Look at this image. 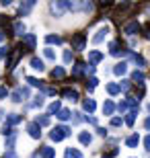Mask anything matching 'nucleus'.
<instances>
[{"mask_svg":"<svg viewBox=\"0 0 150 158\" xmlns=\"http://www.w3.org/2000/svg\"><path fill=\"white\" fill-rule=\"evenodd\" d=\"M70 134H72L70 127H66V125H58V127H54L52 131H49V138H52L54 142H62L64 138H68Z\"/></svg>","mask_w":150,"mask_h":158,"instance_id":"nucleus-1","label":"nucleus"},{"mask_svg":"<svg viewBox=\"0 0 150 158\" xmlns=\"http://www.w3.org/2000/svg\"><path fill=\"white\" fill-rule=\"evenodd\" d=\"M84 45H87V37L82 35V33H74L72 35V47H74L76 52H80V49H84Z\"/></svg>","mask_w":150,"mask_h":158,"instance_id":"nucleus-2","label":"nucleus"},{"mask_svg":"<svg viewBox=\"0 0 150 158\" xmlns=\"http://www.w3.org/2000/svg\"><path fill=\"white\" fill-rule=\"evenodd\" d=\"M140 29H142V27H140L138 21H132V23H127L126 27H123V33H126V35H136V33H140Z\"/></svg>","mask_w":150,"mask_h":158,"instance_id":"nucleus-3","label":"nucleus"},{"mask_svg":"<svg viewBox=\"0 0 150 158\" xmlns=\"http://www.w3.org/2000/svg\"><path fill=\"white\" fill-rule=\"evenodd\" d=\"M52 12L56 15V17H62L64 10H66V2H62V0H56V2H52Z\"/></svg>","mask_w":150,"mask_h":158,"instance_id":"nucleus-4","label":"nucleus"},{"mask_svg":"<svg viewBox=\"0 0 150 158\" xmlns=\"http://www.w3.org/2000/svg\"><path fill=\"white\" fill-rule=\"evenodd\" d=\"M27 131H29V135L33 138V140H39V138H41V127H39L35 121L27 125Z\"/></svg>","mask_w":150,"mask_h":158,"instance_id":"nucleus-5","label":"nucleus"},{"mask_svg":"<svg viewBox=\"0 0 150 158\" xmlns=\"http://www.w3.org/2000/svg\"><path fill=\"white\" fill-rule=\"evenodd\" d=\"M23 97H29V88H17V90L12 93V101H15V103H21Z\"/></svg>","mask_w":150,"mask_h":158,"instance_id":"nucleus-6","label":"nucleus"},{"mask_svg":"<svg viewBox=\"0 0 150 158\" xmlns=\"http://www.w3.org/2000/svg\"><path fill=\"white\" fill-rule=\"evenodd\" d=\"M21 49H17V52H12L11 56H8V62H6V68H8V70H12V68H15V64H17V60L21 58Z\"/></svg>","mask_w":150,"mask_h":158,"instance_id":"nucleus-7","label":"nucleus"},{"mask_svg":"<svg viewBox=\"0 0 150 158\" xmlns=\"http://www.w3.org/2000/svg\"><path fill=\"white\" fill-rule=\"evenodd\" d=\"M101 60H103V53H101V52H97V49H92V52H88V62H91V66L99 64Z\"/></svg>","mask_w":150,"mask_h":158,"instance_id":"nucleus-8","label":"nucleus"},{"mask_svg":"<svg viewBox=\"0 0 150 158\" xmlns=\"http://www.w3.org/2000/svg\"><path fill=\"white\" fill-rule=\"evenodd\" d=\"M62 94H64L68 101H72V103H76V101H78V93H76L74 88H64Z\"/></svg>","mask_w":150,"mask_h":158,"instance_id":"nucleus-9","label":"nucleus"},{"mask_svg":"<svg viewBox=\"0 0 150 158\" xmlns=\"http://www.w3.org/2000/svg\"><path fill=\"white\" fill-rule=\"evenodd\" d=\"M107 33H109V29H107V27H101V29L97 31V35L92 37V43H95V45H97V43H101V41L105 39V35H107Z\"/></svg>","mask_w":150,"mask_h":158,"instance_id":"nucleus-10","label":"nucleus"},{"mask_svg":"<svg viewBox=\"0 0 150 158\" xmlns=\"http://www.w3.org/2000/svg\"><path fill=\"white\" fill-rule=\"evenodd\" d=\"M33 6H35V2H33V0H29V2H23V4L19 6V15H23V17H25V15H29Z\"/></svg>","mask_w":150,"mask_h":158,"instance_id":"nucleus-11","label":"nucleus"},{"mask_svg":"<svg viewBox=\"0 0 150 158\" xmlns=\"http://www.w3.org/2000/svg\"><path fill=\"white\" fill-rule=\"evenodd\" d=\"M109 52H111V56H121V53H126L123 49H119V41H111L109 43Z\"/></svg>","mask_w":150,"mask_h":158,"instance_id":"nucleus-12","label":"nucleus"},{"mask_svg":"<svg viewBox=\"0 0 150 158\" xmlns=\"http://www.w3.org/2000/svg\"><path fill=\"white\" fill-rule=\"evenodd\" d=\"M138 144H140V135H138V134L130 135V138H127V140H126V146H127V148H136V146H138Z\"/></svg>","mask_w":150,"mask_h":158,"instance_id":"nucleus-13","label":"nucleus"},{"mask_svg":"<svg viewBox=\"0 0 150 158\" xmlns=\"http://www.w3.org/2000/svg\"><path fill=\"white\" fill-rule=\"evenodd\" d=\"M64 158H82V152L76 150V148H68L66 154H64Z\"/></svg>","mask_w":150,"mask_h":158,"instance_id":"nucleus-14","label":"nucleus"},{"mask_svg":"<svg viewBox=\"0 0 150 158\" xmlns=\"http://www.w3.org/2000/svg\"><path fill=\"white\" fill-rule=\"evenodd\" d=\"M103 113H105V115H113V113H115V105H113V101H105Z\"/></svg>","mask_w":150,"mask_h":158,"instance_id":"nucleus-15","label":"nucleus"},{"mask_svg":"<svg viewBox=\"0 0 150 158\" xmlns=\"http://www.w3.org/2000/svg\"><path fill=\"white\" fill-rule=\"evenodd\" d=\"M21 115H17V113H12V115H8V117H6V125H8V127H12V125H17L19 121H21Z\"/></svg>","mask_w":150,"mask_h":158,"instance_id":"nucleus-16","label":"nucleus"},{"mask_svg":"<svg viewBox=\"0 0 150 158\" xmlns=\"http://www.w3.org/2000/svg\"><path fill=\"white\" fill-rule=\"evenodd\" d=\"M113 72H115L117 76H123V74L127 72V64H126V62H121V64H115V68H113Z\"/></svg>","mask_w":150,"mask_h":158,"instance_id":"nucleus-17","label":"nucleus"},{"mask_svg":"<svg viewBox=\"0 0 150 158\" xmlns=\"http://www.w3.org/2000/svg\"><path fill=\"white\" fill-rule=\"evenodd\" d=\"M41 158H56V152H54V148L43 146V148H41Z\"/></svg>","mask_w":150,"mask_h":158,"instance_id":"nucleus-18","label":"nucleus"},{"mask_svg":"<svg viewBox=\"0 0 150 158\" xmlns=\"http://www.w3.org/2000/svg\"><path fill=\"white\" fill-rule=\"evenodd\" d=\"M136 115H138V109H134V111L127 113V115H126V125H130V127H132L134 121H136Z\"/></svg>","mask_w":150,"mask_h":158,"instance_id":"nucleus-19","label":"nucleus"},{"mask_svg":"<svg viewBox=\"0 0 150 158\" xmlns=\"http://www.w3.org/2000/svg\"><path fill=\"white\" fill-rule=\"evenodd\" d=\"M23 41L27 43V47H29V49H33V47H35V35H31V33H25V35H23Z\"/></svg>","mask_w":150,"mask_h":158,"instance_id":"nucleus-20","label":"nucleus"},{"mask_svg":"<svg viewBox=\"0 0 150 158\" xmlns=\"http://www.w3.org/2000/svg\"><path fill=\"white\" fill-rule=\"evenodd\" d=\"M31 68H35V70H43L45 66H43V60H39V58H31Z\"/></svg>","mask_w":150,"mask_h":158,"instance_id":"nucleus-21","label":"nucleus"},{"mask_svg":"<svg viewBox=\"0 0 150 158\" xmlns=\"http://www.w3.org/2000/svg\"><path fill=\"white\" fill-rule=\"evenodd\" d=\"M12 31H15V35H25V25L21 21H17V23L12 25Z\"/></svg>","mask_w":150,"mask_h":158,"instance_id":"nucleus-22","label":"nucleus"},{"mask_svg":"<svg viewBox=\"0 0 150 158\" xmlns=\"http://www.w3.org/2000/svg\"><path fill=\"white\" fill-rule=\"evenodd\" d=\"M60 109H62V103H60V101H54L52 105H49V109H47V113H49V115H56Z\"/></svg>","mask_w":150,"mask_h":158,"instance_id":"nucleus-23","label":"nucleus"},{"mask_svg":"<svg viewBox=\"0 0 150 158\" xmlns=\"http://www.w3.org/2000/svg\"><path fill=\"white\" fill-rule=\"evenodd\" d=\"M107 93H109V94H117V93H121L119 84H117V82H109V84H107Z\"/></svg>","mask_w":150,"mask_h":158,"instance_id":"nucleus-24","label":"nucleus"},{"mask_svg":"<svg viewBox=\"0 0 150 158\" xmlns=\"http://www.w3.org/2000/svg\"><path fill=\"white\" fill-rule=\"evenodd\" d=\"M56 117H58L60 121H68V119H70V111H68V109H60V111L56 113Z\"/></svg>","mask_w":150,"mask_h":158,"instance_id":"nucleus-25","label":"nucleus"},{"mask_svg":"<svg viewBox=\"0 0 150 158\" xmlns=\"http://www.w3.org/2000/svg\"><path fill=\"white\" fill-rule=\"evenodd\" d=\"M82 107H84V111H87V113H92L97 105H95V101H92V99H87L84 103H82Z\"/></svg>","mask_w":150,"mask_h":158,"instance_id":"nucleus-26","label":"nucleus"},{"mask_svg":"<svg viewBox=\"0 0 150 158\" xmlns=\"http://www.w3.org/2000/svg\"><path fill=\"white\" fill-rule=\"evenodd\" d=\"M64 76H66V70H64V68H60V66L52 70V78H58V80H60V78H64Z\"/></svg>","mask_w":150,"mask_h":158,"instance_id":"nucleus-27","label":"nucleus"},{"mask_svg":"<svg viewBox=\"0 0 150 158\" xmlns=\"http://www.w3.org/2000/svg\"><path fill=\"white\" fill-rule=\"evenodd\" d=\"M35 123H37L39 127H43V125H49V115H39V117L35 119Z\"/></svg>","mask_w":150,"mask_h":158,"instance_id":"nucleus-28","label":"nucleus"},{"mask_svg":"<svg viewBox=\"0 0 150 158\" xmlns=\"http://www.w3.org/2000/svg\"><path fill=\"white\" fill-rule=\"evenodd\" d=\"M78 140H80V144H84V146H87V144H91V134H88V131H82L80 135H78Z\"/></svg>","mask_w":150,"mask_h":158,"instance_id":"nucleus-29","label":"nucleus"},{"mask_svg":"<svg viewBox=\"0 0 150 158\" xmlns=\"http://www.w3.org/2000/svg\"><path fill=\"white\" fill-rule=\"evenodd\" d=\"M82 72H84V64H74L72 66V74H74V76H80Z\"/></svg>","mask_w":150,"mask_h":158,"instance_id":"nucleus-30","label":"nucleus"},{"mask_svg":"<svg viewBox=\"0 0 150 158\" xmlns=\"http://www.w3.org/2000/svg\"><path fill=\"white\" fill-rule=\"evenodd\" d=\"M45 41H47V43H56V45H60V43H62V37H60V35H47Z\"/></svg>","mask_w":150,"mask_h":158,"instance_id":"nucleus-31","label":"nucleus"},{"mask_svg":"<svg viewBox=\"0 0 150 158\" xmlns=\"http://www.w3.org/2000/svg\"><path fill=\"white\" fill-rule=\"evenodd\" d=\"M43 56H45L47 60H56V52H54L52 47H45V49H43Z\"/></svg>","mask_w":150,"mask_h":158,"instance_id":"nucleus-32","label":"nucleus"},{"mask_svg":"<svg viewBox=\"0 0 150 158\" xmlns=\"http://www.w3.org/2000/svg\"><path fill=\"white\" fill-rule=\"evenodd\" d=\"M132 78H134V80H138V82H144V80H146L144 72H140V70H136V72H134V74H132Z\"/></svg>","mask_w":150,"mask_h":158,"instance_id":"nucleus-33","label":"nucleus"},{"mask_svg":"<svg viewBox=\"0 0 150 158\" xmlns=\"http://www.w3.org/2000/svg\"><path fill=\"white\" fill-rule=\"evenodd\" d=\"M97 78H91V80L87 82V88H88V93H92V90H95V86H97Z\"/></svg>","mask_w":150,"mask_h":158,"instance_id":"nucleus-34","label":"nucleus"},{"mask_svg":"<svg viewBox=\"0 0 150 158\" xmlns=\"http://www.w3.org/2000/svg\"><path fill=\"white\" fill-rule=\"evenodd\" d=\"M119 88H121V90H130V88H132V82H130V80H121Z\"/></svg>","mask_w":150,"mask_h":158,"instance_id":"nucleus-35","label":"nucleus"},{"mask_svg":"<svg viewBox=\"0 0 150 158\" xmlns=\"http://www.w3.org/2000/svg\"><path fill=\"white\" fill-rule=\"evenodd\" d=\"M27 82H29L31 86H39V88H41V80H37V78H33V76L27 78Z\"/></svg>","mask_w":150,"mask_h":158,"instance_id":"nucleus-36","label":"nucleus"},{"mask_svg":"<svg viewBox=\"0 0 150 158\" xmlns=\"http://www.w3.org/2000/svg\"><path fill=\"white\" fill-rule=\"evenodd\" d=\"M64 62H66V64H70V62H72V52H70V49H66V52H64Z\"/></svg>","mask_w":150,"mask_h":158,"instance_id":"nucleus-37","label":"nucleus"},{"mask_svg":"<svg viewBox=\"0 0 150 158\" xmlns=\"http://www.w3.org/2000/svg\"><path fill=\"white\" fill-rule=\"evenodd\" d=\"M41 105H43V94L35 97V101H33V107H41Z\"/></svg>","mask_w":150,"mask_h":158,"instance_id":"nucleus-38","label":"nucleus"},{"mask_svg":"<svg viewBox=\"0 0 150 158\" xmlns=\"http://www.w3.org/2000/svg\"><path fill=\"white\" fill-rule=\"evenodd\" d=\"M2 134H4V138H6V135H12V134H15V129L8 127V125H4V127H2Z\"/></svg>","mask_w":150,"mask_h":158,"instance_id":"nucleus-39","label":"nucleus"},{"mask_svg":"<svg viewBox=\"0 0 150 158\" xmlns=\"http://www.w3.org/2000/svg\"><path fill=\"white\" fill-rule=\"evenodd\" d=\"M134 60H136V64H140V68H142V66H146V60L142 58V56H134Z\"/></svg>","mask_w":150,"mask_h":158,"instance_id":"nucleus-40","label":"nucleus"},{"mask_svg":"<svg viewBox=\"0 0 150 158\" xmlns=\"http://www.w3.org/2000/svg\"><path fill=\"white\" fill-rule=\"evenodd\" d=\"M144 150H146V152H150V134L144 138Z\"/></svg>","mask_w":150,"mask_h":158,"instance_id":"nucleus-41","label":"nucleus"},{"mask_svg":"<svg viewBox=\"0 0 150 158\" xmlns=\"http://www.w3.org/2000/svg\"><path fill=\"white\" fill-rule=\"evenodd\" d=\"M111 125H113V127L121 125V117H111Z\"/></svg>","mask_w":150,"mask_h":158,"instance_id":"nucleus-42","label":"nucleus"},{"mask_svg":"<svg viewBox=\"0 0 150 158\" xmlns=\"http://www.w3.org/2000/svg\"><path fill=\"white\" fill-rule=\"evenodd\" d=\"M84 72H87V74H95V66H84Z\"/></svg>","mask_w":150,"mask_h":158,"instance_id":"nucleus-43","label":"nucleus"},{"mask_svg":"<svg viewBox=\"0 0 150 158\" xmlns=\"http://www.w3.org/2000/svg\"><path fill=\"white\" fill-rule=\"evenodd\" d=\"M8 52H11L8 47H0V58H4V56H8Z\"/></svg>","mask_w":150,"mask_h":158,"instance_id":"nucleus-44","label":"nucleus"},{"mask_svg":"<svg viewBox=\"0 0 150 158\" xmlns=\"http://www.w3.org/2000/svg\"><path fill=\"white\" fill-rule=\"evenodd\" d=\"M12 144H15V134H12V135H8V140H6V146H8V148H11Z\"/></svg>","mask_w":150,"mask_h":158,"instance_id":"nucleus-45","label":"nucleus"},{"mask_svg":"<svg viewBox=\"0 0 150 158\" xmlns=\"http://www.w3.org/2000/svg\"><path fill=\"white\" fill-rule=\"evenodd\" d=\"M4 158H19V156H17V154H15V152H12V150H8V152L4 154Z\"/></svg>","mask_w":150,"mask_h":158,"instance_id":"nucleus-46","label":"nucleus"},{"mask_svg":"<svg viewBox=\"0 0 150 158\" xmlns=\"http://www.w3.org/2000/svg\"><path fill=\"white\" fill-rule=\"evenodd\" d=\"M6 94H8V90L4 86H0V97H6Z\"/></svg>","mask_w":150,"mask_h":158,"instance_id":"nucleus-47","label":"nucleus"},{"mask_svg":"<svg viewBox=\"0 0 150 158\" xmlns=\"http://www.w3.org/2000/svg\"><path fill=\"white\" fill-rule=\"evenodd\" d=\"M43 90H45L47 94H56V88H43Z\"/></svg>","mask_w":150,"mask_h":158,"instance_id":"nucleus-48","label":"nucleus"},{"mask_svg":"<svg viewBox=\"0 0 150 158\" xmlns=\"http://www.w3.org/2000/svg\"><path fill=\"white\" fill-rule=\"evenodd\" d=\"M87 121L92 123V125H97V119H95V117H87Z\"/></svg>","mask_w":150,"mask_h":158,"instance_id":"nucleus-49","label":"nucleus"},{"mask_svg":"<svg viewBox=\"0 0 150 158\" xmlns=\"http://www.w3.org/2000/svg\"><path fill=\"white\" fill-rule=\"evenodd\" d=\"M144 127H146V129H150V117H148V119L144 121Z\"/></svg>","mask_w":150,"mask_h":158,"instance_id":"nucleus-50","label":"nucleus"},{"mask_svg":"<svg viewBox=\"0 0 150 158\" xmlns=\"http://www.w3.org/2000/svg\"><path fill=\"white\" fill-rule=\"evenodd\" d=\"M2 41H4V33H2V31H0V43H2Z\"/></svg>","mask_w":150,"mask_h":158,"instance_id":"nucleus-51","label":"nucleus"},{"mask_svg":"<svg viewBox=\"0 0 150 158\" xmlns=\"http://www.w3.org/2000/svg\"><path fill=\"white\" fill-rule=\"evenodd\" d=\"M146 37H148V39H150V33H146Z\"/></svg>","mask_w":150,"mask_h":158,"instance_id":"nucleus-52","label":"nucleus"},{"mask_svg":"<svg viewBox=\"0 0 150 158\" xmlns=\"http://www.w3.org/2000/svg\"><path fill=\"white\" fill-rule=\"evenodd\" d=\"M103 158H111V156H103Z\"/></svg>","mask_w":150,"mask_h":158,"instance_id":"nucleus-53","label":"nucleus"},{"mask_svg":"<svg viewBox=\"0 0 150 158\" xmlns=\"http://www.w3.org/2000/svg\"><path fill=\"white\" fill-rule=\"evenodd\" d=\"M148 111H150V105H148Z\"/></svg>","mask_w":150,"mask_h":158,"instance_id":"nucleus-54","label":"nucleus"}]
</instances>
